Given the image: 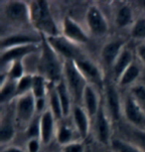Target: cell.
Instances as JSON below:
<instances>
[{"instance_id":"6","label":"cell","mask_w":145,"mask_h":152,"mask_svg":"<svg viewBox=\"0 0 145 152\" xmlns=\"http://www.w3.org/2000/svg\"><path fill=\"white\" fill-rule=\"evenodd\" d=\"M123 111L128 121L136 128L145 130V110L139 105L131 94L127 96L124 100Z\"/></svg>"},{"instance_id":"9","label":"cell","mask_w":145,"mask_h":152,"mask_svg":"<svg viewBox=\"0 0 145 152\" xmlns=\"http://www.w3.org/2000/svg\"><path fill=\"white\" fill-rule=\"evenodd\" d=\"M5 15L10 21L23 23L31 20L30 6L22 1H10L5 6Z\"/></svg>"},{"instance_id":"19","label":"cell","mask_w":145,"mask_h":152,"mask_svg":"<svg viewBox=\"0 0 145 152\" xmlns=\"http://www.w3.org/2000/svg\"><path fill=\"white\" fill-rule=\"evenodd\" d=\"M56 90H57V93H58L60 102H61L64 116H68L71 111H72V110H71V107H72L71 104H72L73 97L71 96L69 88H68L65 80H62L59 84H57Z\"/></svg>"},{"instance_id":"8","label":"cell","mask_w":145,"mask_h":152,"mask_svg":"<svg viewBox=\"0 0 145 152\" xmlns=\"http://www.w3.org/2000/svg\"><path fill=\"white\" fill-rule=\"evenodd\" d=\"M74 62L87 82L92 83L93 85H101L102 81V75L98 65L90 60L82 58V57Z\"/></svg>"},{"instance_id":"34","label":"cell","mask_w":145,"mask_h":152,"mask_svg":"<svg viewBox=\"0 0 145 152\" xmlns=\"http://www.w3.org/2000/svg\"><path fill=\"white\" fill-rule=\"evenodd\" d=\"M131 135L137 148L145 151V130L135 128L131 131Z\"/></svg>"},{"instance_id":"17","label":"cell","mask_w":145,"mask_h":152,"mask_svg":"<svg viewBox=\"0 0 145 152\" xmlns=\"http://www.w3.org/2000/svg\"><path fill=\"white\" fill-rule=\"evenodd\" d=\"M39 42L40 39L37 38V37L31 35H25V34H16V35H11L2 39L1 48L3 50H6V49L18 47V46L38 44Z\"/></svg>"},{"instance_id":"10","label":"cell","mask_w":145,"mask_h":152,"mask_svg":"<svg viewBox=\"0 0 145 152\" xmlns=\"http://www.w3.org/2000/svg\"><path fill=\"white\" fill-rule=\"evenodd\" d=\"M63 34L67 39L75 44H82L87 43V38L86 32L79 24L74 21L70 17H65L63 23Z\"/></svg>"},{"instance_id":"13","label":"cell","mask_w":145,"mask_h":152,"mask_svg":"<svg viewBox=\"0 0 145 152\" xmlns=\"http://www.w3.org/2000/svg\"><path fill=\"white\" fill-rule=\"evenodd\" d=\"M124 42L122 40H113L104 45L101 50V58L104 64L109 67H113L120 53L123 51Z\"/></svg>"},{"instance_id":"3","label":"cell","mask_w":145,"mask_h":152,"mask_svg":"<svg viewBox=\"0 0 145 152\" xmlns=\"http://www.w3.org/2000/svg\"><path fill=\"white\" fill-rule=\"evenodd\" d=\"M64 80L69 88L73 99L76 102L82 100L87 81L79 72L74 61L66 60L64 63Z\"/></svg>"},{"instance_id":"4","label":"cell","mask_w":145,"mask_h":152,"mask_svg":"<svg viewBox=\"0 0 145 152\" xmlns=\"http://www.w3.org/2000/svg\"><path fill=\"white\" fill-rule=\"evenodd\" d=\"M36 110V99L33 96L32 91L20 96L15 107L17 124L27 128L30 122L34 119V113Z\"/></svg>"},{"instance_id":"23","label":"cell","mask_w":145,"mask_h":152,"mask_svg":"<svg viewBox=\"0 0 145 152\" xmlns=\"http://www.w3.org/2000/svg\"><path fill=\"white\" fill-rule=\"evenodd\" d=\"M46 79L42 75H35L33 76V85H32V94L35 99H45L46 94Z\"/></svg>"},{"instance_id":"28","label":"cell","mask_w":145,"mask_h":152,"mask_svg":"<svg viewBox=\"0 0 145 152\" xmlns=\"http://www.w3.org/2000/svg\"><path fill=\"white\" fill-rule=\"evenodd\" d=\"M57 139L58 142L62 145H68L72 143L73 139V131L67 124H62L58 128V132H57Z\"/></svg>"},{"instance_id":"33","label":"cell","mask_w":145,"mask_h":152,"mask_svg":"<svg viewBox=\"0 0 145 152\" xmlns=\"http://www.w3.org/2000/svg\"><path fill=\"white\" fill-rule=\"evenodd\" d=\"M131 35L133 38L143 39L145 38V18H140L133 24Z\"/></svg>"},{"instance_id":"39","label":"cell","mask_w":145,"mask_h":152,"mask_svg":"<svg viewBox=\"0 0 145 152\" xmlns=\"http://www.w3.org/2000/svg\"><path fill=\"white\" fill-rule=\"evenodd\" d=\"M2 152H23V150L18 147H8L6 149H4Z\"/></svg>"},{"instance_id":"25","label":"cell","mask_w":145,"mask_h":152,"mask_svg":"<svg viewBox=\"0 0 145 152\" xmlns=\"http://www.w3.org/2000/svg\"><path fill=\"white\" fill-rule=\"evenodd\" d=\"M15 134V127L9 118L2 120L1 127H0V140L1 143L9 142L14 137Z\"/></svg>"},{"instance_id":"11","label":"cell","mask_w":145,"mask_h":152,"mask_svg":"<svg viewBox=\"0 0 145 152\" xmlns=\"http://www.w3.org/2000/svg\"><path fill=\"white\" fill-rule=\"evenodd\" d=\"M55 129V117L50 110H45L40 117V139L43 144L52 140Z\"/></svg>"},{"instance_id":"36","label":"cell","mask_w":145,"mask_h":152,"mask_svg":"<svg viewBox=\"0 0 145 152\" xmlns=\"http://www.w3.org/2000/svg\"><path fill=\"white\" fill-rule=\"evenodd\" d=\"M40 149V140L39 139H30L28 142V151L29 152H38Z\"/></svg>"},{"instance_id":"38","label":"cell","mask_w":145,"mask_h":152,"mask_svg":"<svg viewBox=\"0 0 145 152\" xmlns=\"http://www.w3.org/2000/svg\"><path fill=\"white\" fill-rule=\"evenodd\" d=\"M45 107V99H36V110L42 111Z\"/></svg>"},{"instance_id":"32","label":"cell","mask_w":145,"mask_h":152,"mask_svg":"<svg viewBox=\"0 0 145 152\" xmlns=\"http://www.w3.org/2000/svg\"><path fill=\"white\" fill-rule=\"evenodd\" d=\"M131 96L135 102L145 110V86H136L132 88Z\"/></svg>"},{"instance_id":"12","label":"cell","mask_w":145,"mask_h":152,"mask_svg":"<svg viewBox=\"0 0 145 152\" xmlns=\"http://www.w3.org/2000/svg\"><path fill=\"white\" fill-rule=\"evenodd\" d=\"M37 50H38L37 44L18 46V47L6 49L1 55V63L4 64L8 62H14L16 60H21L23 57L34 54Z\"/></svg>"},{"instance_id":"20","label":"cell","mask_w":145,"mask_h":152,"mask_svg":"<svg viewBox=\"0 0 145 152\" xmlns=\"http://www.w3.org/2000/svg\"><path fill=\"white\" fill-rule=\"evenodd\" d=\"M132 64V53L129 49H123V51L120 53L118 59L116 60L115 64L113 65V75L115 79H120L122 74L126 71V69Z\"/></svg>"},{"instance_id":"21","label":"cell","mask_w":145,"mask_h":152,"mask_svg":"<svg viewBox=\"0 0 145 152\" xmlns=\"http://www.w3.org/2000/svg\"><path fill=\"white\" fill-rule=\"evenodd\" d=\"M139 74H140V70H139L138 66L134 64V63H132L120 77V79L118 81L119 86L120 87H125V86L132 84L139 77Z\"/></svg>"},{"instance_id":"18","label":"cell","mask_w":145,"mask_h":152,"mask_svg":"<svg viewBox=\"0 0 145 152\" xmlns=\"http://www.w3.org/2000/svg\"><path fill=\"white\" fill-rule=\"evenodd\" d=\"M106 104L110 116L117 120L120 115V100L117 91L112 85H109L106 88Z\"/></svg>"},{"instance_id":"16","label":"cell","mask_w":145,"mask_h":152,"mask_svg":"<svg viewBox=\"0 0 145 152\" xmlns=\"http://www.w3.org/2000/svg\"><path fill=\"white\" fill-rule=\"evenodd\" d=\"M73 113V118H74V123L78 130L79 134L82 138L87 137L89 134V127H90V121H89V114L84 110L82 107H79V105H75L72 110Z\"/></svg>"},{"instance_id":"22","label":"cell","mask_w":145,"mask_h":152,"mask_svg":"<svg viewBox=\"0 0 145 152\" xmlns=\"http://www.w3.org/2000/svg\"><path fill=\"white\" fill-rule=\"evenodd\" d=\"M49 99H50V110L52 111L55 119L58 120L62 119L64 117V114H63V110H62L61 102H60L56 87L50 90Z\"/></svg>"},{"instance_id":"15","label":"cell","mask_w":145,"mask_h":152,"mask_svg":"<svg viewBox=\"0 0 145 152\" xmlns=\"http://www.w3.org/2000/svg\"><path fill=\"white\" fill-rule=\"evenodd\" d=\"M82 102H84L85 104V110H86L90 117H93L98 114L101 105H99L98 93H96L95 88L93 85L87 84L84 93Z\"/></svg>"},{"instance_id":"24","label":"cell","mask_w":145,"mask_h":152,"mask_svg":"<svg viewBox=\"0 0 145 152\" xmlns=\"http://www.w3.org/2000/svg\"><path fill=\"white\" fill-rule=\"evenodd\" d=\"M132 22V11L128 6H122L115 16V23L119 28L126 27Z\"/></svg>"},{"instance_id":"14","label":"cell","mask_w":145,"mask_h":152,"mask_svg":"<svg viewBox=\"0 0 145 152\" xmlns=\"http://www.w3.org/2000/svg\"><path fill=\"white\" fill-rule=\"evenodd\" d=\"M95 129L96 136L98 140L103 144H109L110 138V126L109 121L107 119V116L104 113L103 108L99 107L98 113L95 115Z\"/></svg>"},{"instance_id":"27","label":"cell","mask_w":145,"mask_h":152,"mask_svg":"<svg viewBox=\"0 0 145 152\" xmlns=\"http://www.w3.org/2000/svg\"><path fill=\"white\" fill-rule=\"evenodd\" d=\"M16 87H17V82L12 81V80L6 79V81H4L2 79L1 81V91H0V99L2 102H4L5 99H8L12 94H16Z\"/></svg>"},{"instance_id":"5","label":"cell","mask_w":145,"mask_h":152,"mask_svg":"<svg viewBox=\"0 0 145 152\" xmlns=\"http://www.w3.org/2000/svg\"><path fill=\"white\" fill-rule=\"evenodd\" d=\"M47 42L52 47L55 52L59 55L63 56L66 60L70 61H76L79 58H81L79 50L76 46L75 43L70 41L65 36H54L48 37Z\"/></svg>"},{"instance_id":"1","label":"cell","mask_w":145,"mask_h":152,"mask_svg":"<svg viewBox=\"0 0 145 152\" xmlns=\"http://www.w3.org/2000/svg\"><path fill=\"white\" fill-rule=\"evenodd\" d=\"M39 69L42 76L51 83L59 84L64 77V64L60 62L58 54L46 41L42 44L41 56L39 59Z\"/></svg>"},{"instance_id":"26","label":"cell","mask_w":145,"mask_h":152,"mask_svg":"<svg viewBox=\"0 0 145 152\" xmlns=\"http://www.w3.org/2000/svg\"><path fill=\"white\" fill-rule=\"evenodd\" d=\"M33 85V76L31 75H24L19 81H17L16 87V94L23 96L25 94H28L32 91Z\"/></svg>"},{"instance_id":"40","label":"cell","mask_w":145,"mask_h":152,"mask_svg":"<svg viewBox=\"0 0 145 152\" xmlns=\"http://www.w3.org/2000/svg\"><path fill=\"white\" fill-rule=\"evenodd\" d=\"M140 4L142 5V7H144V8H145V1H141V2H140Z\"/></svg>"},{"instance_id":"29","label":"cell","mask_w":145,"mask_h":152,"mask_svg":"<svg viewBox=\"0 0 145 152\" xmlns=\"http://www.w3.org/2000/svg\"><path fill=\"white\" fill-rule=\"evenodd\" d=\"M24 65L21 60H16L12 62L9 73L7 74L8 79L12 80V81H19L22 77L24 76Z\"/></svg>"},{"instance_id":"35","label":"cell","mask_w":145,"mask_h":152,"mask_svg":"<svg viewBox=\"0 0 145 152\" xmlns=\"http://www.w3.org/2000/svg\"><path fill=\"white\" fill-rule=\"evenodd\" d=\"M84 147L79 142H72L68 145H65L62 152H82Z\"/></svg>"},{"instance_id":"30","label":"cell","mask_w":145,"mask_h":152,"mask_svg":"<svg viewBox=\"0 0 145 152\" xmlns=\"http://www.w3.org/2000/svg\"><path fill=\"white\" fill-rule=\"evenodd\" d=\"M112 147L116 152H142L136 146L117 139L112 140Z\"/></svg>"},{"instance_id":"31","label":"cell","mask_w":145,"mask_h":152,"mask_svg":"<svg viewBox=\"0 0 145 152\" xmlns=\"http://www.w3.org/2000/svg\"><path fill=\"white\" fill-rule=\"evenodd\" d=\"M26 135L30 139L40 138V117H36L26 128Z\"/></svg>"},{"instance_id":"7","label":"cell","mask_w":145,"mask_h":152,"mask_svg":"<svg viewBox=\"0 0 145 152\" xmlns=\"http://www.w3.org/2000/svg\"><path fill=\"white\" fill-rule=\"evenodd\" d=\"M87 24L93 35H104L109 30V24L103 14L96 6L89 8L87 12Z\"/></svg>"},{"instance_id":"2","label":"cell","mask_w":145,"mask_h":152,"mask_svg":"<svg viewBox=\"0 0 145 152\" xmlns=\"http://www.w3.org/2000/svg\"><path fill=\"white\" fill-rule=\"evenodd\" d=\"M30 16L32 23L42 33L48 37L59 36L58 27L46 1H33L30 6Z\"/></svg>"},{"instance_id":"37","label":"cell","mask_w":145,"mask_h":152,"mask_svg":"<svg viewBox=\"0 0 145 152\" xmlns=\"http://www.w3.org/2000/svg\"><path fill=\"white\" fill-rule=\"evenodd\" d=\"M137 54L141 61L145 64V45H140L137 49Z\"/></svg>"}]
</instances>
